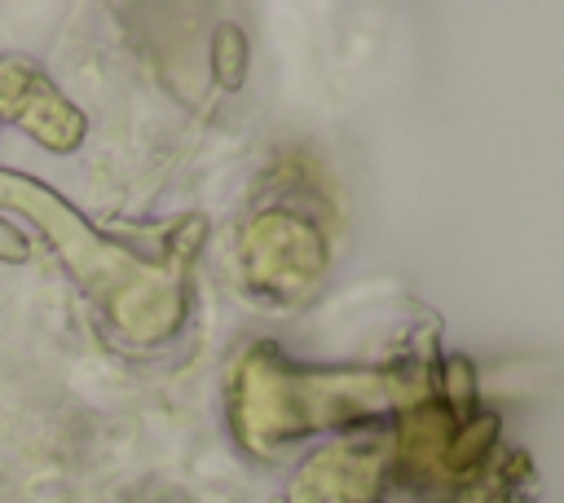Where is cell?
<instances>
[{
  "label": "cell",
  "instance_id": "1",
  "mask_svg": "<svg viewBox=\"0 0 564 503\" xmlns=\"http://www.w3.org/2000/svg\"><path fill=\"white\" fill-rule=\"evenodd\" d=\"M26 256V243H22V234H13L4 221H0V260H22Z\"/></svg>",
  "mask_w": 564,
  "mask_h": 503
}]
</instances>
